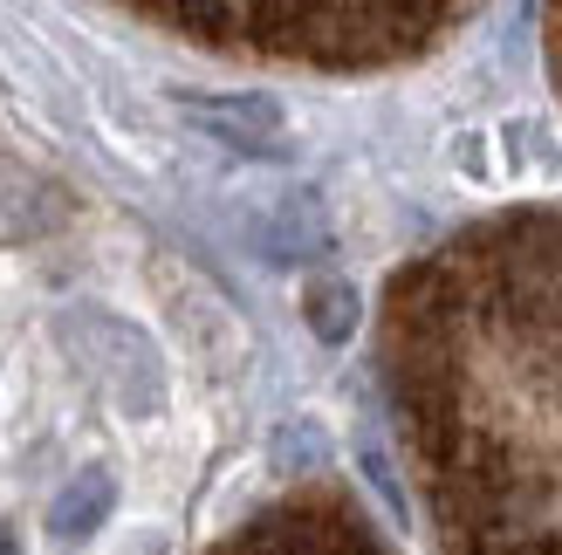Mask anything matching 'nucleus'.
<instances>
[{"label": "nucleus", "mask_w": 562, "mask_h": 555, "mask_svg": "<svg viewBox=\"0 0 562 555\" xmlns=\"http://www.w3.org/2000/svg\"><path fill=\"white\" fill-rule=\"evenodd\" d=\"M384 384L446 555H562V206L391 274Z\"/></svg>", "instance_id": "nucleus-1"}, {"label": "nucleus", "mask_w": 562, "mask_h": 555, "mask_svg": "<svg viewBox=\"0 0 562 555\" xmlns=\"http://www.w3.org/2000/svg\"><path fill=\"white\" fill-rule=\"evenodd\" d=\"M137 14L220 48L289 55V63H323V69L405 63L439 27H460L453 8H137Z\"/></svg>", "instance_id": "nucleus-2"}, {"label": "nucleus", "mask_w": 562, "mask_h": 555, "mask_svg": "<svg viewBox=\"0 0 562 555\" xmlns=\"http://www.w3.org/2000/svg\"><path fill=\"white\" fill-rule=\"evenodd\" d=\"M213 555H391L371 521L336 494H295L281 508H261L240 535H227Z\"/></svg>", "instance_id": "nucleus-3"}, {"label": "nucleus", "mask_w": 562, "mask_h": 555, "mask_svg": "<svg viewBox=\"0 0 562 555\" xmlns=\"http://www.w3.org/2000/svg\"><path fill=\"white\" fill-rule=\"evenodd\" d=\"M103 508H110V480L103 474H82L63 501H55V529H63V535H90L97 521H103Z\"/></svg>", "instance_id": "nucleus-4"}, {"label": "nucleus", "mask_w": 562, "mask_h": 555, "mask_svg": "<svg viewBox=\"0 0 562 555\" xmlns=\"http://www.w3.org/2000/svg\"><path fill=\"white\" fill-rule=\"evenodd\" d=\"M308 309H316V329H323V337H344L350 316H357V302H350L344 288H323L316 302H308Z\"/></svg>", "instance_id": "nucleus-5"}, {"label": "nucleus", "mask_w": 562, "mask_h": 555, "mask_svg": "<svg viewBox=\"0 0 562 555\" xmlns=\"http://www.w3.org/2000/svg\"><path fill=\"white\" fill-rule=\"evenodd\" d=\"M542 27H549V35H542V48H549V76H555V90H562V14H549Z\"/></svg>", "instance_id": "nucleus-6"}, {"label": "nucleus", "mask_w": 562, "mask_h": 555, "mask_svg": "<svg viewBox=\"0 0 562 555\" xmlns=\"http://www.w3.org/2000/svg\"><path fill=\"white\" fill-rule=\"evenodd\" d=\"M0 555H21V542H14V529H0Z\"/></svg>", "instance_id": "nucleus-7"}]
</instances>
